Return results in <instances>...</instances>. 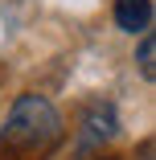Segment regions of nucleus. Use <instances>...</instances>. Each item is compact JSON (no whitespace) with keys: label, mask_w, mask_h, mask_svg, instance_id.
Masks as SVG:
<instances>
[{"label":"nucleus","mask_w":156,"mask_h":160,"mask_svg":"<svg viewBox=\"0 0 156 160\" xmlns=\"http://www.w3.org/2000/svg\"><path fill=\"white\" fill-rule=\"evenodd\" d=\"M66 136L58 107L45 94H17L0 127V160H45Z\"/></svg>","instance_id":"obj_1"},{"label":"nucleus","mask_w":156,"mask_h":160,"mask_svg":"<svg viewBox=\"0 0 156 160\" xmlns=\"http://www.w3.org/2000/svg\"><path fill=\"white\" fill-rule=\"evenodd\" d=\"M119 136V115L111 103H86L78 115V148H103Z\"/></svg>","instance_id":"obj_2"},{"label":"nucleus","mask_w":156,"mask_h":160,"mask_svg":"<svg viewBox=\"0 0 156 160\" xmlns=\"http://www.w3.org/2000/svg\"><path fill=\"white\" fill-rule=\"evenodd\" d=\"M115 25L123 29V33H148L152 0H115Z\"/></svg>","instance_id":"obj_3"},{"label":"nucleus","mask_w":156,"mask_h":160,"mask_svg":"<svg viewBox=\"0 0 156 160\" xmlns=\"http://www.w3.org/2000/svg\"><path fill=\"white\" fill-rule=\"evenodd\" d=\"M136 66H140L144 82H152V78H156V37H152V33H144V37H140V49H136Z\"/></svg>","instance_id":"obj_4"}]
</instances>
